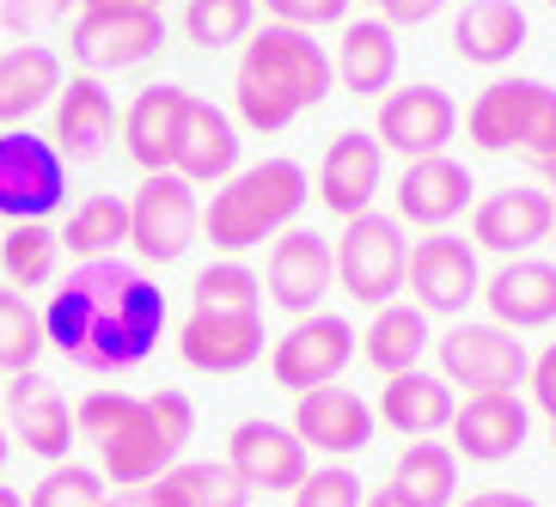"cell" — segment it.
<instances>
[{"label":"cell","instance_id":"obj_16","mask_svg":"<svg viewBox=\"0 0 556 507\" xmlns=\"http://www.w3.org/2000/svg\"><path fill=\"white\" fill-rule=\"evenodd\" d=\"M227 465L251 483V495H269V490H288L294 495L306 483L312 458H306V441H300L294 428L269 422V416H251L227 434Z\"/></svg>","mask_w":556,"mask_h":507},{"label":"cell","instance_id":"obj_8","mask_svg":"<svg viewBox=\"0 0 556 507\" xmlns=\"http://www.w3.org/2000/svg\"><path fill=\"white\" fill-rule=\"evenodd\" d=\"M434 348H441V379L446 385H465L471 397L477 392H514V385H526V373H532L526 337H514V330H502V325H465V318H458Z\"/></svg>","mask_w":556,"mask_h":507},{"label":"cell","instance_id":"obj_29","mask_svg":"<svg viewBox=\"0 0 556 507\" xmlns=\"http://www.w3.org/2000/svg\"><path fill=\"white\" fill-rule=\"evenodd\" d=\"M330 62L355 99H386L397 80V31L386 18H355V25H343V43Z\"/></svg>","mask_w":556,"mask_h":507},{"label":"cell","instance_id":"obj_35","mask_svg":"<svg viewBox=\"0 0 556 507\" xmlns=\"http://www.w3.org/2000/svg\"><path fill=\"white\" fill-rule=\"evenodd\" d=\"M55 257H62V232H50L43 220H18L0 239V269H7V281H13L18 294L43 288L55 276Z\"/></svg>","mask_w":556,"mask_h":507},{"label":"cell","instance_id":"obj_17","mask_svg":"<svg viewBox=\"0 0 556 507\" xmlns=\"http://www.w3.org/2000/svg\"><path fill=\"white\" fill-rule=\"evenodd\" d=\"M379 183H386V148H379V135H367V129L330 135L325 160H318V202L330 214L355 220V214L374 208Z\"/></svg>","mask_w":556,"mask_h":507},{"label":"cell","instance_id":"obj_28","mask_svg":"<svg viewBox=\"0 0 556 507\" xmlns=\"http://www.w3.org/2000/svg\"><path fill=\"white\" fill-rule=\"evenodd\" d=\"M539 99H544V80H520V74L490 80V86L471 99V111H465V135H471L483 153H507V148L520 153L526 123H532Z\"/></svg>","mask_w":556,"mask_h":507},{"label":"cell","instance_id":"obj_46","mask_svg":"<svg viewBox=\"0 0 556 507\" xmlns=\"http://www.w3.org/2000/svg\"><path fill=\"white\" fill-rule=\"evenodd\" d=\"M111 502H116V507H184L172 477H153V483H135V490H116Z\"/></svg>","mask_w":556,"mask_h":507},{"label":"cell","instance_id":"obj_23","mask_svg":"<svg viewBox=\"0 0 556 507\" xmlns=\"http://www.w3.org/2000/svg\"><path fill=\"white\" fill-rule=\"evenodd\" d=\"M116 141V99L99 74H74L55 92V153L67 165H92Z\"/></svg>","mask_w":556,"mask_h":507},{"label":"cell","instance_id":"obj_6","mask_svg":"<svg viewBox=\"0 0 556 507\" xmlns=\"http://www.w3.org/2000/svg\"><path fill=\"white\" fill-rule=\"evenodd\" d=\"M361 337L349 325L343 312H306L294 318V330H281L276 348H269V379H276L281 392H318V385H337L343 367L355 360Z\"/></svg>","mask_w":556,"mask_h":507},{"label":"cell","instance_id":"obj_37","mask_svg":"<svg viewBox=\"0 0 556 507\" xmlns=\"http://www.w3.org/2000/svg\"><path fill=\"white\" fill-rule=\"evenodd\" d=\"M257 25V0H190L184 7V37L197 50H232Z\"/></svg>","mask_w":556,"mask_h":507},{"label":"cell","instance_id":"obj_54","mask_svg":"<svg viewBox=\"0 0 556 507\" xmlns=\"http://www.w3.org/2000/svg\"><path fill=\"white\" fill-rule=\"evenodd\" d=\"M0 404H7V379H0Z\"/></svg>","mask_w":556,"mask_h":507},{"label":"cell","instance_id":"obj_3","mask_svg":"<svg viewBox=\"0 0 556 507\" xmlns=\"http://www.w3.org/2000/svg\"><path fill=\"white\" fill-rule=\"evenodd\" d=\"M312 197V178L300 160H257V165H239L214 202L202 208V232H208L214 251H251L263 239H281V232L300 220Z\"/></svg>","mask_w":556,"mask_h":507},{"label":"cell","instance_id":"obj_36","mask_svg":"<svg viewBox=\"0 0 556 507\" xmlns=\"http://www.w3.org/2000/svg\"><path fill=\"white\" fill-rule=\"evenodd\" d=\"M165 477L178 483L184 507H251V483L227 458H190V465H172Z\"/></svg>","mask_w":556,"mask_h":507},{"label":"cell","instance_id":"obj_32","mask_svg":"<svg viewBox=\"0 0 556 507\" xmlns=\"http://www.w3.org/2000/svg\"><path fill=\"white\" fill-rule=\"evenodd\" d=\"M386 490L404 507H458V458L441 441H409L392 465Z\"/></svg>","mask_w":556,"mask_h":507},{"label":"cell","instance_id":"obj_25","mask_svg":"<svg viewBox=\"0 0 556 507\" xmlns=\"http://www.w3.org/2000/svg\"><path fill=\"white\" fill-rule=\"evenodd\" d=\"M172 172L184 183H220L239 172V129H232V116L208 99H190L184 111V135H178V153H172Z\"/></svg>","mask_w":556,"mask_h":507},{"label":"cell","instance_id":"obj_14","mask_svg":"<svg viewBox=\"0 0 556 507\" xmlns=\"http://www.w3.org/2000/svg\"><path fill=\"white\" fill-rule=\"evenodd\" d=\"M556 232V208L544 202L539 183H507L471 202V245L502 251V257H532Z\"/></svg>","mask_w":556,"mask_h":507},{"label":"cell","instance_id":"obj_41","mask_svg":"<svg viewBox=\"0 0 556 507\" xmlns=\"http://www.w3.org/2000/svg\"><path fill=\"white\" fill-rule=\"evenodd\" d=\"M276 25H294V31H318V25H343L349 0H263Z\"/></svg>","mask_w":556,"mask_h":507},{"label":"cell","instance_id":"obj_12","mask_svg":"<svg viewBox=\"0 0 556 507\" xmlns=\"http://www.w3.org/2000/svg\"><path fill=\"white\" fill-rule=\"evenodd\" d=\"M330 288H337V251H330V239L325 232H306V227H288L269 245V269H263L269 306L306 318V312H318V300Z\"/></svg>","mask_w":556,"mask_h":507},{"label":"cell","instance_id":"obj_15","mask_svg":"<svg viewBox=\"0 0 556 507\" xmlns=\"http://www.w3.org/2000/svg\"><path fill=\"white\" fill-rule=\"evenodd\" d=\"M0 409H7V441H18L31 458H43V465H62L67 446L80 441L67 397L55 392L43 373H13L7 404H0Z\"/></svg>","mask_w":556,"mask_h":507},{"label":"cell","instance_id":"obj_11","mask_svg":"<svg viewBox=\"0 0 556 507\" xmlns=\"http://www.w3.org/2000/svg\"><path fill=\"white\" fill-rule=\"evenodd\" d=\"M165 50V13H80L67 31V55L86 74H123Z\"/></svg>","mask_w":556,"mask_h":507},{"label":"cell","instance_id":"obj_42","mask_svg":"<svg viewBox=\"0 0 556 507\" xmlns=\"http://www.w3.org/2000/svg\"><path fill=\"white\" fill-rule=\"evenodd\" d=\"M74 7L80 0H0V25L25 37V31H43V25H62Z\"/></svg>","mask_w":556,"mask_h":507},{"label":"cell","instance_id":"obj_33","mask_svg":"<svg viewBox=\"0 0 556 507\" xmlns=\"http://www.w3.org/2000/svg\"><path fill=\"white\" fill-rule=\"evenodd\" d=\"M123 239H129V202L123 197H86L62 227V245L74 251V257H86V263L116 257Z\"/></svg>","mask_w":556,"mask_h":507},{"label":"cell","instance_id":"obj_34","mask_svg":"<svg viewBox=\"0 0 556 507\" xmlns=\"http://www.w3.org/2000/svg\"><path fill=\"white\" fill-rule=\"evenodd\" d=\"M43 348H50V337H43V312L18 294V288H0V379L37 373Z\"/></svg>","mask_w":556,"mask_h":507},{"label":"cell","instance_id":"obj_4","mask_svg":"<svg viewBox=\"0 0 556 507\" xmlns=\"http://www.w3.org/2000/svg\"><path fill=\"white\" fill-rule=\"evenodd\" d=\"M74 428L80 441L99 446V477L116 483V490H135V483H153L178 465V446L165 441L160 416H153L148 397L135 392H86L74 404Z\"/></svg>","mask_w":556,"mask_h":507},{"label":"cell","instance_id":"obj_22","mask_svg":"<svg viewBox=\"0 0 556 507\" xmlns=\"http://www.w3.org/2000/svg\"><path fill=\"white\" fill-rule=\"evenodd\" d=\"M197 92L160 80V86H141L135 104L123 111V153H129L141 172H172V153H178V135H184V111H190Z\"/></svg>","mask_w":556,"mask_h":507},{"label":"cell","instance_id":"obj_27","mask_svg":"<svg viewBox=\"0 0 556 507\" xmlns=\"http://www.w3.org/2000/svg\"><path fill=\"white\" fill-rule=\"evenodd\" d=\"M453 385H446L441 373H422V367H409V373L386 379L379 385V422L392 428V434H404V441H434L446 422H453Z\"/></svg>","mask_w":556,"mask_h":507},{"label":"cell","instance_id":"obj_59","mask_svg":"<svg viewBox=\"0 0 556 507\" xmlns=\"http://www.w3.org/2000/svg\"><path fill=\"white\" fill-rule=\"evenodd\" d=\"M458 507H471V502H458Z\"/></svg>","mask_w":556,"mask_h":507},{"label":"cell","instance_id":"obj_31","mask_svg":"<svg viewBox=\"0 0 556 507\" xmlns=\"http://www.w3.org/2000/svg\"><path fill=\"white\" fill-rule=\"evenodd\" d=\"M428 312L422 306H409V300H392V306H379L374 312V325L361 330V355H367V367L386 379L409 373V367H422L428 355Z\"/></svg>","mask_w":556,"mask_h":507},{"label":"cell","instance_id":"obj_51","mask_svg":"<svg viewBox=\"0 0 556 507\" xmlns=\"http://www.w3.org/2000/svg\"><path fill=\"white\" fill-rule=\"evenodd\" d=\"M361 507H404V502H397L392 490H374V495H367V502H361Z\"/></svg>","mask_w":556,"mask_h":507},{"label":"cell","instance_id":"obj_58","mask_svg":"<svg viewBox=\"0 0 556 507\" xmlns=\"http://www.w3.org/2000/svg\"><path fill=\"white\" fill-rule=\"evenodd\" d=\"M367 7H379V0H367Z\"/></svg>","mask_w":556,"mask_h":507},{"label":"cell","instance_id":"obj_2","mask_svg":"<svg viewBox=\"0 0 556 507\" xmlns=\"http://www.w3.org/2000/svg\"><path fill=\"white\" fill-rule=\"evenodd\" d=\"M337 86V62L312 31L294 25H263L245 37V55H239V74H232V104L245 116V129L276 135L288 129L294 116L318 111Z\"/></svg>","mask_w":556,"mask_h":507},{"label":"cell","instance_id":"obj_30","mask_svg":"<svg viewBox=\"0 0 556 507\" xmlns=\"http://www.w3.org/2000/svg\"><path fill=\"white\" fill-rule=\"evenodd\" d=\"M55 92H62V55L50 43H13V50H0V129H18Z\"/></svg>","mask_w":556,"mask_h":507},{"label":"cell","instance_id":"obj_21","mask_svg":"<svg viewBox=\"0 0 556 507\" xmlns=\"http://www.w3.org/2000/svg\"><path fill=\"white\" fill-rule=\"evenodd\" d=\"M392 197H397V220L428 227V232H446L458 214L477 202V183L453 153H434V160H409L404 165V178H397Z\"/></svg>","mask_w":556,"mask_h":507},{"label":"cell","instance_id":"obj_7","mask_svg":"<svg viewBox=\"0 0 556 507\" xmlns=\"http://www.w3.org/2000/svg\"><path fill=\"white\" fill-rule=\"evenodd\" d=\"M67 202V160L31 129H0V220H50Z\"/></svg>","mask_w":556,"mask_h":507},{"label":"cell","instance_id":"obj_44","mask_svg":"<svg viewBox=\"0 0 556 507\" xmlns=\"http://www.w3.org/2000/svg\"><path fill=\"white\" fill-rule=\"evenodd\" d=\"M520 153H526V160H539V165H551V160H556V92H551V86H544L539 111H532V123H526Z\"/></svg>","mask_w":556,"mask_h":507},{"label":"cell","instance_id":"obj_52","mask_svg":"<svg viewBox=\"0 0 556 507\" xmlns=\"http://www.w3.org/2000/svg\"><path fill=\"white\" fill-rule=\"evenodd\" d=\"M0 507H25V502H18V490H13V483H0Z\"/></svg>","mask_w":556,"mask_h":507},{"label":"cell","instance_id":"obj_1","mask_svg":"<svg viewBox=\"0 0 556 507\" xmlns=\"http://www.w3.org/2000/svg\"><path fill=\"white\" fill-rule=\"evenodd\" d=\"M43 337L80 373H129L165 337V294L116 257L80 263L43 306Z\"/></svg>","mask_w":556,"mask_h":507},{"label":"cell","instance_id":"obj_57","mask_svg":"<svg viewBox=\"0 0 556 507\" xmlns=\"http://www.w3.org/2000/svg\"><path fill=\"white\" fill-rule=\"evenodd\" d=\"M99 507H116V502H99Z\"/></svg>","mask_w":556,"mask_h":507},{"label":"cell","instance_id":"obj_26","mask_svg":"<svg viewBox=\"0 0 556 507\" xmlns=\"http://www.w3.org/2000/svg\"><path fill=\"white\" fill-rule=\"evenodd\" d=\"M526 25L520 0H465L453 18V55L471 67H507L514 55L526 50Z\"/></svg>","mask_w":556,"mask_h":507},{"label":"cell","instance_id":"obj_5","mask_svg":"<svg viewBox=\"0 0 556 507\" xmlns=\"http://www.w3.org/2000/svg\"><path fill=\"white\" fill-rule=\"evenodd\" d=\"M337 288H343L349 300H361V306H392L397 288H404V269H409V239H404V220L397 214H355V220H343V232H337Z\"/></svg>","mask_w":556,"mask_h":507},{"label":"cell","instance_id":"obj_40","mask_svg":"<svg viewBox=\"0 0 556 507\" xmlns=\"http://www.w3.org/2000/svg\"><path fill=\"white\" fill-rule=\"evenodd\" d=\"M361 502H367V490L349 465H318L294 490V507H361Z\"/></svg>","mask_w":556,"mask_h":507},{"label":"cell","instance_id":"obj_50","mask_svg":"<svg viewBox=\"0 0 556 507\" xmlns=\"http://www.w3.org/2000/svg\"><path fill=\"white\" fill-rule=\"evenodd\" d=\"M539 190H544V202L556 208V160H551V165H539Z\"/></svg>","mask_w":556,"mask_h":507},{"label":"cell","instance_id":"obj_19","mask_svg":"<svg viewBox=\"0 0 556 507\" xmlns=\"http://www.w3.org/2000/svg\"><path fill=\"white\" fill-rule=\"evenodd\" d=\"M178 355L197 373H245L263 355V312H197L178 325Z\"/></svg>","mask_w":556,"mask_h":507},{"label":"cell","instance_id":"obj_24","mask_svg":"<svg viewBox=\"0 0 556 507\" xmlns=\"http://www.w3.org/2000/svg\"><path fill=\"white\" fill-rule=\"evenodd\" d=\"M490 318L502 330H544L556 325V263L544 257H507L490 281H483Z\"/></svg>","mask_w":556,"mask_h":507},{"label":"cell","instance_id":"obj_20","mask_svg":"<svg viewBox=\"0 0 556 507\" xmlns=\"http://www.w3.org/2000/svg\"><path fill=\"white\" fill-rule=\"evenodd\" d=\"M294 434L312 446V453H330V458H349V453H367L379 434V416L374 404L349 385H318L294 404Z\"/></svg>","mask_w":556,"mask_h":507},{"label":"cell","instance_id":"obj_48","mask_svg":"<svg viewBox=\"0 0 556 507\" xmlns=\"http://www.w3.org/2000/svg\"><path fill=\"white\" fill-rule=\"evenodd\" d=\"M80 13H165V0H80Z\"/></svg>","mask_w":556,"mask_h":507},{"label":"cell","instance_id":"obj_18","mask_svg":"<svg viewBox=\"0 0 556 507\" xmlns=\"http://www.w3.org/2000/svg\"><path fill=\"white\" fill-rule=\"evenodd\" d=\"M453 446L458 458H477V465H502L526 446L532 434V404L520 392H477L453 409Z\"/></svg>","mask_w":556,"mask_h":507},{"label":"cell","instance_id":"obj_61","mask_svg":"<svg viewBox=\"0 0 556 507\" xmlns=\"http://www.w3.org/2000/svg\"><path fill=\"white\" fill-rule=\"evenodd\" d=\"M551 13H556V0H551Z\"/></svg>","mask_w":556,"mask_h":507},{"label":"cell","instance_id":"obj_13","mask_svg":"<svg viewBox=\"0 0 556 507\" xmlns=\"http://www.w3.org/2000/svg\"><path fill=\"white\" fill-rule=\"evenodd\" d=\"M379 148H392L409 160H434V153H446V141L458 135V104L446 99L441 86H397V92H386L379 99Z\"/></svg>","mask_w":556,"mask_h":507},{"label":"cell","instance_id":"obj_49","mask_svg":"<svg viewBox=\"0 0 556 507\" xmlns=\"http://www.w3.org/2000/svg\"><path fill=\"white\" fill-rule=\"evenodd\" d=\"M471 507H539V502L520 490H483V495H471Z\"/></svg>","mask_w":556,"mask_h":507},{"label":"cell","instance_id":"obj_53","mask_svg":"<svg viewBox=\"0 0 556 507\" xmlns=\"http://www.w3.org/2000/svg\"><path fill=\"white\" fill-rule=\"evenodd\" d=\"M7 453H13V441H7V428H0V465H7Z\"/></svg>","mask_w":556,"mask_h":507},{"label":"cell","instance_id":"obj_60","mask_svg":"<svg viewBox=\"0 0 556 507\" xmlns=\"http://www.w3.org/2000/svg\"><path fill=\"white\" fill-rule=\"evenodd\" d=\"M551 245H556V232H551Z\"/></svg>","mask_w":556,"mask_h":507},{"label":"cell","instance_id":"obj_55","mask_svg":"<svg viewBox=\"0 0 556 507\" xmlns=\"http://www.w3.org/2000/svg\"><path fill=\"white\" fill-rule=\"evenodd\" d=\"M551 446H556V422H551Z\"/></svg>","mask_w":556,"mask_h":507},{"label":"cell","instance_id":"obj_38","mask_svg":"<svg viewBox=\"0 0 556 507\" xmlns=\"http://www.w3.org/2000/svg\"><path fill=\"white\" fill-rule=\"evenodd\" d=\"M190 300L197 312H263V276L239 257H220L190 281Z\"/></svg>","mask_w":556,"mask_h":507},{"label":"cell","instance_id":"obj_39","mask_svg":"<svg viewBox=\"0 0 556 507\" xmlns=\"http://www.w3.org/2000/svg\"><path fill=\"white\" fill-rule=\"evenodd\" d=\"M99 502H111V483L99 477V465H74V458L50 465L43 483L25 495V507H99Z\"/></svg>","mask_w":556,"mask_h":507},{"label":"cell","instance_id":"obj_47","mask_svg":"<svg viewBox=\"0 0 556 507\" xmlns=\"http://www.w3.org/2000/svg\"><path fill=\"white\" fill-rule=\"evenodd\" d=\"M446 0H379V13H386V25H428V18L441 13Z\"/></svg>","mask_w":556,"mask_h":507},{"label":"cell","instance_id":"obj_45","mask_svg":"<svg viewBox=\"0 0 556 507\" xmlns=\"http://www.w3.org/2000/svg\"><path fill=\"white\" fill-rule=\"evenodd\" d=\"M526 385H532V404L544 409L556 422V343H544L539 355H532V373H526Z\"/></svg>","mask_w":556,"mask_h":507},{"label":"cell","instance_id":"obj_43","mask_svg":"<svg viewBox=\"0 0 556 507\" xmlns=\"http://www.w3.org/2000/svg\"><path fill=\"white\" fill-rule=\"evenodd\" d=\"M148 404H153V416H160V428H165V441L178 446H190V434H197V404L184 392H148Z\"/></svg>","mask_w":556,"mask_h":507},{"label":"cell","instance_id":"obj_9","mask_svg":"<svg viewBox=\"0 0 556 507\" xmlns=\"http://www.w3.org/2000/svg\"><path fill=\"white\" fill-rule=\"evenodd\" d=\"M202 208H197V183H184L178 172H153L141 178V190L129 197V245L148 263H178L197 245Z\"/></svg>","mask_w":556,"mask_h":507},{"label":"cell","instance_id":"obj_56","mask_svg":"<svg viewBox=\"0 0 556 507\" xmlns=\"http://www.w3.org/2000/svg\"><path fill=\"white\" fill-rule=\"evenodd\" d=\"M0 43H7V25H0Z\"/></svg>","mask_w":556,"mask_h":507},{"label":"cell","instance_id":"obj_10","mask_svg":"<svg viewBox=\"0 0 556 507\" xmlns=\"http://www.w3.org/2000/svg\"><path fill=\"white\" fill-rule=\"evenodd\" d=\"M409 306L422 312H441V318H458L483 294V269H477V245L458 239V232H428L409 245Z\"/></svg>","mask_w":556,"mask_h":507}]
</instances>
